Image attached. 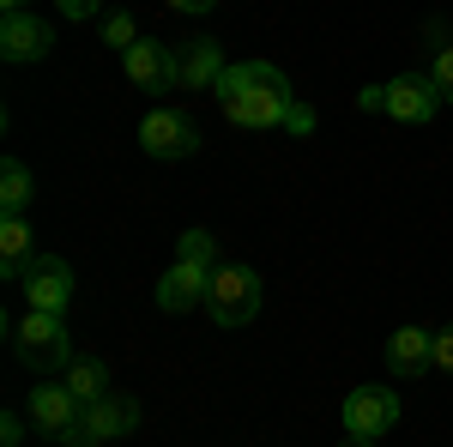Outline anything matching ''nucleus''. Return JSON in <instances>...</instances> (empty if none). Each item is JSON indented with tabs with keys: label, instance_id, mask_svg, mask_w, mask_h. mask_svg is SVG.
<instances>
[{
	"label": "nucleus",
	"instance_id": "nucleus-1",
	"mask_svg": "<svg viewBox=\"0 0 453 447\" xmlns=\"http://www.w3.org/2000/svg\"><path fill=\"white\" fill-rule=\"evenodd\" d=\"M211 91H218V109L236 127H284V115L296 104L290 97V79L273 61H236V67H224V79Z\"/></svg>",
	"mask_w": 453,
	"mask_h": 447
},
{
	"label": "nucleus",
	"instance_id": "nucleus-2",
	"mask_svg": "<svg viewBox=\"0 0 453 447\" xmlns=\"http://www.w3.org/2000/svg\"><path fill=\"white\" fill-rule=\"evenodd\" d=\"M6 339H12V357L25 363V369H67L73 363V339H67V320L61 314H42V309H31L25 320H12L6 327Z\"/></svg>",
	"mask_w": 453,
	"mask_h": 447
},
{
	"label": "nucleus",
	"instance_id": "nucleus-3",
	"mask_svg": "<svg viewBox=\"0 0 453 447\" xmlns=\"http://www.w3.org/2000/svg\"><path fill=\"white\" fill-rule=\"evenodd\" d=\"M260 273L242 266V260H224L218 273H211V290H206V314L218 327H248L254 314H260Z\"/></svg>",
	"mask_w": 453,
	"mask_h": 447
},
{
	"label": "nucleus",
	"instance_id": "nucleus-4",
	"mask_svg": "<svg viewBox=\"0 0 453 447\" xmlns=\"http://www.w3.org/2000/svg\"><path fill=\"white\" fill-rule=\"evenodd\" d=\"M134 429H140V399L104 393L97 405L79 412V423L61 435V447H104V442H115V435H134Z\"/></svg>",
	"mask_w": 453,
	"mask_h": 447
},
{
	"label": "nucleus",
	"instance_id": "nucleus-5",
	"mask_svg": "<svg viewBox=\"0 0 453 447\" xmlns=\"http://www.w3.org/2000/svg\"><path fill=\"white\" fill-rule=\"evenodd\" d=\"M339 417H345V435H357V442H381L387 429L399 423V393H393V387H375V381H369V387H350Z\"/></svg>",
	"mask_w": 453,
	"mask_h": 447
},
{
	"label": "nucleus",
	"instance_id": "nucleus-6",
	"mask_svg": "<svg viewBox=\"0 0 453 447\" xmlns=\"http://www.w3.org/2000/svg\"><path fill=\"white\" fill-rule=\"evenodd\" d=\"M121 67H127V79H134L140 91H151V97H164V91L181 85V55H175L170 42H157V36H140V42L121 55Z\"/></svg>",
	"mask_w": 453,
	"mask_h": 447
},
{
	"label": "nucleus",
	"instance_id": "nucleus-7",
	"mask_svg": "<svg viewBox=\"0 0 453 447\" xmlns=\"http://www.w3.org/2000/svg\"><path fill=\"white\" fill-rule=\"evenodd\" d=\"M25 412H31V429H36V435L61 442L73 423H79V412H85V405H79V399L67 393V381H36V387H31V405H25Z\"/></svg>",
	"mask_w": 453,
	"mask_h": 447
},
{
	"label": "nucleus",
	"instance_id": "nucleus-8",
	"mask_svg": "<svg viewBox=\"0 0 453 447\" xmlns=\"http://www.w3.org/2000/svg\"><path fill=\"white\" fill-rule=\"evenodd\" d=\"M140 145L151 158H194L200 151V127L188 115H175V109H151L140 121Z\"/></svg>",
	"mask_w": 453,
	"mask_h": 447
},
{
	"label": "nucleus",
	"instance_id": "nucleus-9",
	"mask_svg": "<svg viewBox=\"0 0 453 447\" xmlns=\"http://www.w3.org/2000/svg\"><path fill=\"white\" fill-rule=\"evenodd\" d=\"M435 109H441V91H435L429 73H399V79H387V115H393V121L423 127Z\"/></svg>",
	"mask_w": 453,
	"mask_h": 447
},
{
	"label": "nucleus",
	"instance_id": "nucleus-10",
	"mask_svg": "<svg viewBox=\"0 0 453 447\" xmlns=\"http://www.w3.org/2000/svg\"><path fill=\"white\" fill-rule=\"evenodd\" d=\"M25 297H31V309L42 314H67L73 303V266L61 254H36L31 273H25Z\"/></svg>",
	"mask_w": 453,
	"mask_h": 447
},
{
	"label": "nucleus",
	"instance_id": "nucleus-11",
	"mask_svg": "<svg viewBox=\"0 0 453 447\" xmlns=\"http://www.w3.org/2000/svg\"><path fill=\"white\" fill-rule=\"evenodd\" d=\"M55 49V31L36 19V12H0V55L19 67V61H42Z\"/></svg>",
	"mask_w": 453,
	"mask_h": 447
},
{
	"label": "nucleus",
	"instance_id": "nucleus-12",
	"mask_svg": "<svg viewBox=\"0 0 453 447\" xmlns=\"http://www.w3.org/2000/svg\"><path fill=\"white\" fill-rule=\"evenodd\" d=\"M206 290H211V273H206V266L175 260L170 273L157 278V309H164V314H188V309H200V303H206Z\"/></svg>",
	"mask_w": 453,
	"mask_h": 447
},
{
	"label": "nucleus",
	"instance_id": "nucleus-13",
	"mask_svg": "<svg viewBox=\"0 0 453 447\" xmlns=\"http://www.w3.org/2000/svg\"><path fill=\"white\" fill-rule=\"evenodd\" d=\"M387 369H393L399 381L435 369V333H423V327H399V333L387 339Z\"/></svg>",
	"mask_w": 453,
	"mask_h": 447
},
{
	"label": "nucleus",
	"instance_id": "nucleus-14",
	"mask_svg": "<svg viewBox=\"0 0 453 447\" xmlns=\"http://www.w3.org/2000/svg\"><path fill=\"white\" fill-rule=\"evenodd\" d=\"M181 55V91H206L224 79V55H218V42L211 36H194L188 49H175Z\"/></svg>",
	"mask_w": 453,
	"mask_h": 447
},
{
	"label": "nucleus",
	"instance_id": "nucleus-15",
	"mask_svg": "<svg viewBox=\"0 0 453 447\" xmlns=\"http://www.w3.org/2000/svg\"><path fill=\"white\" fill-rule=\"evenodd\" d=\"M31 260L36 254H31V224H25V212H6V218H0V273L25 284Z\"/></svg>",
	"mask_w": 453,
	"mask_h": 447
},
{
	"label": "nucleus",
	"instance_id": "nucleus-16",
	"mask_svg": "<svg viewBox=\"0 0 453 447\" xmlns=\"http://www.w3.org/2000/svg\"><path fill=\"white\" fill-rule=\"evenodd\" d=\"M61 381H67V393L79 399V405H97L109 393V363L104 357H73L67 369H61Z\"/></svg>",
	"mask_w": 453,
	"mask_h": 447
},
{
	"label": "nucleus",
	"instance_id": "nucleus-17",
	"mask_svg": "<svg viewBox=\"0 0 453 447\" xmlns=\"http://www.w3.org/2000/svg\"><path fill=\"white\" fill-rule=\"evenodd\" d=\"M423 42H429V79H435L441 104H453V36H448V25H429Z\"/></svg>",
	"mask_w": 453,
	"mask_h": 447
},
{
	"label": "nucleus",
	"instance_id": "nucleus-18",
	"mask_svg": "<svg viewBox=\"0 0 453 447\" xmlns=\"http://www.w3.org/2000/svg\"><path fill=\"white\" fill-rule=\"evenodd\" d=\"M31 170H25V164H19V158H6V164H0V206L6 212H25L31 206Z\"/></svg>",
	"mask_w": 453,
	"mask_h": 447
},
{
	"label": "nucleus",
	"instance_id": "nucleus-19",
	"mask_svg": "<svg viewBox=\"0 0 453 447\" xmlns=\"http://www.w3.org/2000/svg\"><path fill=\"white\" fill-rule=\"evenodd\" d=\"M175 260H194V266H206V273H218L224 260H218V242H211V230H181V242H175Z\"/></svg>",
	"mask_w": 453,
	"mask_h": 447
},
{
	"label": "nucleus",
	"instance_id": "nucleus-20",
	"mask_svg": "<svg viewBox=\"0 0 453 447\" xmlns=\"http://www.w3.org/2000/svg\"><path fill=\"white\" fill-rule=\"evenodd\" d=\"M140 25H134V12H109V25H104V42L109 49H121V55H127V49H134V42H140Z\"/></svg>",
	"mask_w": 453,
	"mask_h": 447
},
{
	"label": "nucleus",
	"instance_id": "nucleus-21",
	"mask_svg": "<svg viewBox=\"0 0 453 447\" xmlns=\"http://www.w3.org/2000/svg\"><path fill=\"white\" fill-rule=\"evenodd\" d=\"M284 134H296V139L314 134V109H309V104H290V115H284Z\"/></svg>",
	"mask_w": 453,
	"mask_h": 447
},
{
	"label": "nucleus",
	"instance_id": "nucleus-22",
	"mask_svg": "<svg viewBox=\"0 0 453 447\" xmlns=\"http://www.w3.org/2000/svg\"><path fill=\"white\" fill-rule=\"evenodd\" d=\"M435 369H441V375H453V320L435 333Z\"/></svg>",
	"mask_w": 453,
	"mask_h": 447
},
{
	"label": "nucleus",
	"instance_id": "nucleus-23",
	"mask_svg": "<svg viewBox=\"0 0 453 447\" xmlns=\"http://www.w3.org/2000/svg\"><path fill=\"white\" fill-rule=\"evenodd\" d=\"M25 423H31V417H12V412H6V417H0V442L19 447V442H25Z\"/></svg>",
	"mask_w": 453,
	"mask_h": 447
},
{
	"label": "nucleus",
	"instance_id": "nucleus-24",
	"mask_svg": "<svg viewBox=\"0 0 453 447\" xmlns=\"http://www.w3.org/2000/svg\"><path fill=\"white\" fill-rule=\"evenodd\" d=\"M357 109H369V115L381 109V115H387V85H369V91H357Z\"/></svg>",
	"mask_w": 453,
	"mask_h": 447
},
{
	"label": "nucleus",
	"instance_id": "nucleus-25",
	"mask_svg": "<svg viewBox=\"0 0 453 447\" xmlns=\"http://www.w3.org/2000/svg\"><path fill=\"white\" fill-rule=\"evenodd\" d=\"M55 6H61V19H91L104 0H55Z\"/></svg>",
	"mask_w": 453,
	"mask_h": 447
},
{
	"label": "nucleus",
	"instance_id": "nucleus-26",
	"mask_svg": "<svg viewBox=\"0 0 453 447\" xmlns=\"http://www.w3.org/2000/svg\"><path fill=\"white\" fill-rule=\"evenodd\" d=\"M175 12H211V6H218V0H170Z\"/></svg>",
	"mask_w": 453,
	"mask_h": 447
},
{
	"label": "nucleus",
	"instance_id": "nucleus-27",
	"mask_svg": "<svg viewBox=\"0 0 453 447\" xmlns=\"http://www.w3.org/2000/svg\"><path fill=\"white\" fill-rule=\"evenodd\" d=\"M0 12H25V0H0Z\"/></svg>",
	"mask_w": 453,
	"mask_h": 447
},
{
	"label": "nucleus",
	"instance_id": "nucleus-28",
	"mask_svg": "<svg viewBox=\"0 0 453 447\" xmlns=\"http://www.w3.org/2000/svg\"><path fill=\"white\" fill-rule=\"evenodd\" d=\"M345 447H375V442H357V435H350V442H345Z\"/></svg>",
	"mask_w": 453,
	"mask_h": 447
}]
</instances>
